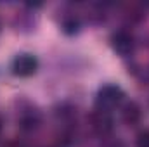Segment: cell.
Returning a JSON list of instances; mask_svg holds the SVG:
<instances>
[{
    "label": "cell",
    "mask_w": 149,
    "mask_h": 147,
    "mask_svg": "<svg viewBox=\"0 0 149 147\" xmlns=\"http://www.w3.org/2000/svg\"><path fill=\"white\" fill-rule=\"evenodd\" d=\"M123 101V92L120 87H114V85H106L99 90L97 94V99H95V104H97V109L99 111H106L109 112L111 109L118 107Z\"/></svg>",
    "instance_id": "obj_1"
},
{
    "label": "cell",
    "mask_w": 149,
    "mask_h": 147,
    "mask_svg": "<svg viewBox=\"0 0 149 147\" xmlns=\"http://www.w3.org/2000/svg\"><path fill=\"white\" fill-rule=\"evenodd\" d=\"M38 68L37 57H33L31 54H21L12 61V73L19 78H28L31 74H35Z\"/></svg>",
    "instance_id": "obj_2"
},
{
    "label": "cell",
    "mask_w": 149,
    "mask_h": 147,
    "mask_svg": "<svg viewBox=\"0 0 149 147\" xmlns=\"http://www.w3.org/2000/svg\"><path fill=\"white\" fill-rule=\"evenodd\" d=\"M111 47L113 50L120 55H130L134 52V47H135V42H134V37L128 33V31H116L113 33L111 37Z\"/></svg>",
    "instance_id": "obj_3"
},
{
    "label": "cell",
    "mask_w": 149,
    "mask_h": 147,
    "mask_svg": "<svg viewBox=\"0 0 149 147\" xmlns=\"http://www.w3.org/2000/svg\"><path fill=\"white\" fill-rule=\"evenodd\" d=\"M92 128L99 135H108L113 130V119L109 116V112L97 109V112L92 114Z\"/></svg>",
    "instance_id": "obj_4"
},
{
    "label": "cell",
    "mask_w": 149,
    "mask_h": 147,
    "mask_svg": "<svg viewBox=\"0 0 149 147\" xmlns=\"http://www.w3.org/2000/svg\"><path fill=\"white\" fill-rule=\"evenodd\" d=\"M121 118H123V121H125L128 126H134V125H137V123L141 121V118H142L141 107H139L135 102H130V104H127V106L123 107Z\"/></svg>",
    "instance_id": "obj_5"
},
{
    "label": "cell",
    "mask_w": 149,
    "mask_h": 147,
    "mask_svg": "<svg viewBox=\"0 0 149 147\" xmlns=\"http://www.w3.org/2000/svg\"><path fill=\"white\" fill-rule=\"evenodd\" d=\"M135 146H137V147H149V130L142 132V133H139Z\"/></svg>",
    "instance_id": "obj_6"
},
{
    "label": "cell",
    "mask_w": 149,
    "mask_h": 147,
    "mask_svg": "<svg viewBox=\"0 0 149 147\" xmlns=\"http://www.w3.org/2000/svg\"><path fill=\"white\" fill-rule=\"evenodd\" d=\"M5 147H24V146H23V144H19V142H9Z\"/></svg>",
    "instance_id": "obj_7"
},
{
    "label": "cell",
    "mask_w": 149,
    "mask_h": 147,
    "mask_svg": "<svg viewBox=\"0 0 149 147\" xmlns=\"http://www.w3.org/2000/svg\"><path fill=\"white\" fill-rule=\"evenodd\" d=\"M0 133H2V123H0Z\"/></svg>",
    "instance_id": "obj_8"
}]
</instances>
